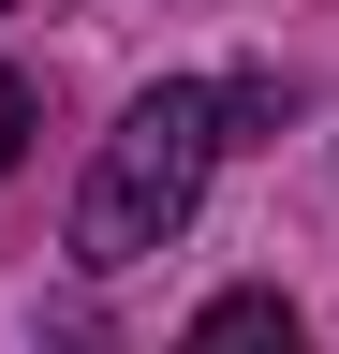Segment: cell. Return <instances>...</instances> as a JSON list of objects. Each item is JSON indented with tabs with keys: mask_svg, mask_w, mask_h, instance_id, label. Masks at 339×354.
I'll return each mask as SVG.
<instances>
[{
	"mask_svg": "<svg viewBox=\"0 0 339 354\" xmlns=\"http://www.w3.org/2000/svg\"><path fill=\"white\" fill-rule=\"evenodd\" d=\"M222 133H236V88H192V74H162L133 118L104 133V162H89V192H74V266L89 281H118V266H148L177 221L206 207V162H222Z\"/></svg>",
	"mask_w": 339,
	"mask_h": 354,
	"instance_id": "6da1fadb",
	"label": "cell"
},
{
	"mask_svg": "<svg viewBox=\"0 0 339 354\" xmlns=\"http://www.w3.org/2000/svg\"><path fill=\"white\" fill-rule=\"evenodd\" d=\"M177 354H310V339H295V310H280V295H206Z\"/></svg>",
	"mask_w": 339,
	"mask_h": 354,
	"instance_id": "7a4b0ae2",
	"label": "cell"
},
{
	"mask_svg": "<svg viewBox=\"0 0 339 354\" xmlns=\"http://www.w3.org/2000/svg\"><path fill=\"white\" fill-rule=\"evenodd\" d=\"M15 148H30V88L0 74V162H15Z\"/></svg>",
	"mask_w": 339,
	"mask_h": 354,
	"instance_id": "3957f363",
	"label": "cell"
}]
</instances>
